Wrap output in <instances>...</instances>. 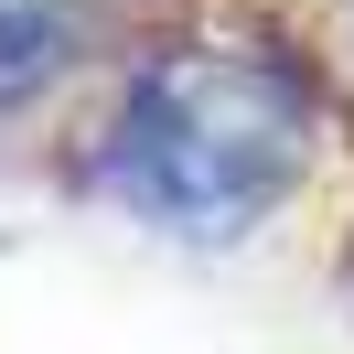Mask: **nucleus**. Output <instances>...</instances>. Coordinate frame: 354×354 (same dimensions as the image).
<instances>
[{"mask_svg": "<svg viewBox=\"0 0 354 354\" xmlns=\"http://www.w3.org/2000/svg\"><path fill=\"white\" fill-rule=\"evenodd\" d=\"M311 97L247 44H183L129 86L108 129V194L172 236H236L301 183Z\"/></svg>", "mask_w": 354, "mask_h": 354, "instance_id": "obj_1", "label": "nucleus"}, {"mask_svg": "<svg viewBox=\"0 0 354 354\" xmlns=\"http://www.w3.org/2000/svg\"><path fill=\"white\" fill-rule=\"evenodd\" d=\"M65 54H75V0H0V108L44 97Z\"/></svg>", "mask_w": 354, "mask_h": 354, "instance_id": "obj_2", "label": "nucleus"}]
</instances>
